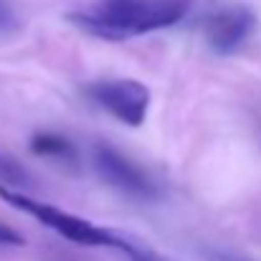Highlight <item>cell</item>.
Here are the masks:
<instances>
[{"instance_id":"6da1fadb","label":"cell","mask_w":261,"mask_h":261,"mask_svg":"<svg viewBox=\"0 0 261 261\" xmlns=\"http://www.w3.org/2000/svg\"><path fill=\"white\" fill-rule=\"evenodd\" d=\"M190 0H96L71 10L66 20L101 41H127L170 28L185 18Z\"/></svg>"},{"instance_id":"7a4b0ae2","label":"cell","mask_w":261,"mask_h":261,"mask_svg":"<svg viewBox=\"0 0 261 261\" xmlns=\"http://www.w3.org/2000/svg\"><path fill=\"white\" fill-rule=\"evenodd\" d=\"M0 200H5L8 205H13L15 211L31 216L33 221L43 223L46 228L56 231L59 236H64L66 241L71 244H79V246H107V249H117L122 251L124 244H127V236L119 233V231H109V228H101L96 223H89L84 218L69 213V211H61L51 203H43L28 193H23L20 188H10V185H0Z\"/></svg>"},{"instance_id":"3957f363","label":"cell","mask_w":261,"mask_h":261,"mask_svg":"<svg viewBox=\"0 0 261 261\" xmlns=\"http://www.w3.org/2000/svg\"><path fill=\"white\" fill-rule=\"evenodd\" d=\"M84 94L127 127H140L150 109V89L135 79H99L87 84Z\"/></svg>"},{"instance_id":"277c9868","label":"cell","mask_w":261,"mask_h":261,"mask_svg":"<svg viewBox=\"0 0 261 261\" xmlns=\"http://www.w3.org/2000/svg\"><path fill=\"white\" fill-rule=\"evenodd\" d=\"M94 168L101 175V180H107L112 188H117L119 193H124L129 198H140V200H155L158 198V185L132 160H127L122 152H117L109 145L94 147Z\"/></svg>"},{"instance_id":"5b68a950","label":"cell","mask_w":261,"mask_h":261,"mask_svg":"<svg viewBox=\"0 0 261 261\" xmlns=\"http://www.w3.org/2000/svg\"><path fill=\"white\" fill-rule=\"evenodd\" d=\"M254 25H256V18H254L251 8L231 5V8H221L205 18L203 36H205V43L211 51L228 56V54H236L249 41V36L254 33Z\"/></svg>"},{"instance_id":"8992f818","label":"cell","mask_w":261,"mask_h":261,"mask_svg":"<svg viewBox=\"0 0 261 261\" xmlns=\"http://www.w3.org/2000/svg\"><path fill=\"white\" fill-rule=\"evenodd\" d=\"M31 152L41 155V158H54V160H74L76 158L74 145L66 137L54 135V132H36L31 137Z\"/></svg>"},{"instance_id":"52a82bcc","label":"cell","mask_w":261,"mask_h":261,"mask_svg":"<svg viewBox=\"0 0 261 261\" xmlns=\"http://www.w3.org/2000/svg\"><path fill=\"white\" fill-rule=\"evenodd\" d=\"M31 182L28 173L8 155H0V185H10V188H25Z\"/></svg>"},{"instance_id":"ba28073f","label":"cell","mask_w":261,"mask_h":261,"mask_svg":"<svg viewBox=\"0 0 261 261\" xmlns=\"http://www.w3.org/2000/svg\"><path fill=\"white\" fill-rule=\"evenodd\" d=\"M122 254L129 261H170L168 256L158 254L155 249H150V246H145V244H140V241H135L129 236H127V244H124Z\"/></svg>"},{"instance_id":"9c48e42d","label":"cell","mask_w":261,"mask_h":261,"mask_svg":"<svg viewBox=\"0 0 261 261\" xmlns=\"http://www.w3.org/2000/svg\"><path fill=\"white\" fill-rule=\"evenodd\" d=\"M23 244H25V241H23V236H20L15 228L0 223V246H23Z\"/></svg>"},{"instance_id":"30bf717a","label":"cell","mask_w":261,"mask_h":261,"mask_svg":"<svg viewBox=\"0 0 261 261\" xmlns=\"http://www.w3.org/2000/svg\"><path fill=\"white\" fill-rule=\"evenodd\" d=\"M15 25V18H13V10L8 8L5 0H0V31H10Z\"/></svg>"},{"instance_id":"8fae6325","label":"cell","mask_w":261,"mask_h":261,"mask_svg":"<svg viewBox=\"0 0 261 261\" xmlns=\"http://www.w3.org/2000/svg\"><path fill=\"white\" fill-rule=\"evenodd\" d=\"M208 259L211 261H251L246 256H239V254H228V251H208Z\"/></svg>"}]
</instances>
